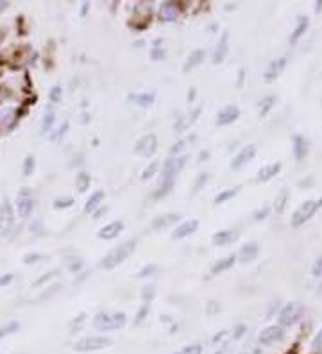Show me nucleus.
Masks as SVG:
<instances>
[{
    "label": "nucleus",
    "instance_id": "f257e3e1",
    "mask_svg": "<svg viewBox=\"0 0 322 354\" xmlns=\"http://www.w3.org/2000/svg\"><path fill=\"white\" fill-rule=\"evenodd\" d=\"M186 159H188V154H183V156H176V158H168L167 161L163 163V168H161V179H159V186L152 197L154 199H159V197H165L168 192L172 190L174 183H176V177L186 165Z\"/></svg>",
    "mask_w": 322,
    "mask_h": 354
},
{
    "label": "nucleus",
    "instance_id": "f03ea898",
    "mask_svg": "<svg viewBox=\"0 0 322 354\" xmlns=\"http://www.w3.org/2000/svg\"><path fill=\"white\" fill-rule=\"evenodd\" d=\"M134 249H136V240H127V242H124L122 245L113 249L111 252H107L106 256H104V260L100 261V267H102L104 270L115 269V267L124 263V261L133 254Z\"/></svg>",
    "mask_w": 322,
    "mask_h": 354
},
{
    "label": "nucleus",
    "instance_id": "7ed1b4c3",
    "mask_svg": "<svg viewBox=\"0 0 322 354\" xmlns=\"http://www.w3.org/2000/svg\"><path fill=\"white\" fill-rule=\"evenodd\" d=\"M127 322L124 312H100L93 317V328L99 331H116Z\"/></svg>",
    "mask_w": 322,
    "mask_h": 354
},
{
    "label": "nucleus",
    "instance_id": "20e7f679",
    "mask_svg": "<svg viewBox=\"0 0 322 354\" xmlns=\"http://www.w3.org/2000/svg\"><path fill=\"white\" fill-rule=\"evenodd\" d=\"M321 208H322V197L321 199H310V201H306L305 204H301L299 208L296 209V213L292 215V220H290L292 227H301L303 224L312 220L314 215L317 213Z\"/></svg>",
    "mask_w": 322,
    "mask_h": 354
},
{
    "label": "nucleus",
    "instance_id": "39448f33",
    "mask_svg": "<svg viewBox=\"0 0 322 354\" xmlns=\"http://www.w3.org/2000/svg\"><path fill=\"white\" fill-rule=\"evenodd\" d=\"M113 344V340L109 337L104 335H93V337H84L79 342L73 344V351L75 353H93V351L106 349Z\"/></svg>",
    "mask_w": 322,
    "mask_h": 354
},
{
    "label": "nucleus",
    "instance_id": "423d86ee",
    "mask_svg": "<svg viewBox=\"0 0 322 354\" xmlns=\"http://www.w3.org/2000/svg\"><path fill=\"white\" fill-rule=\"evenodd\" d=\"M305 315V308L301 303H288L287 306L281 308L278 317V322L281 328H290V326L297 324L301 317Z\"/></svg>",
    "mask_w": 322,
    "mask_h": 354
},
{
    "label": "nucleus",
    "instance_id": "0eeeda50",
    "mask_svg": "<svg viewBox=\"0 0 322 354\" xmlns=\"http://www.w3.org/2000/svg\"><path fill=\"white\" fill-rule=\"evenodd\" d=\"M16 209L21 218H27L32 213V209H34V199L30 195L29 188H21L20 190V193H18L16 197Z\"/></svg>",
    "mask_w": 322,
    "mask_h": 354
},
{
    "label": "nucleus",
    "instance_id": "6e6552de",
    "mask_svg": "<svg viewBox=\"0 0 322 354\" xmlns=\"http://www.w3.org/2000/svg\"><path fill=\"white\" fill-rule=\"evenodd\" d=\"M285 337V331L281 326H269L267 329H263L262 333L258 335V342L262 344V346H272L276 342L283 340Z\"/></svg>",
    "mask_w": 322,
    "mask_h": 354
},
{
    "label": "nucleus",
    "instance_id": "1a4fd4ad",
    "mask_svg": "<svg viewBox=\"0 0 322 354\" xmlns=\"http://www.w3.org/2000/svg\"><path fill=\"white\" fill-rule=\"evenodd\" d=\"M240 116V107L235 106V104H229V106L222 107L219 113H217V120H215V124L217 125H229L233 122H236Z\"/></svg>",
    "mask_w": 322,
    "mask_h": 354
},
{
    "label": "nucleus",
    "instance_id": "9d476101",
    "mask_svg": "<svg viewBox=\"0 0 322 354\" xmlns=\"http://www.w3.org/2000/svg\"><path fill=\"white\" fill-rule=\"evenodd\" d=\"M156 150H158V138L154 134H145L136 143V152L145 156V158H152Z\"/></svg>",
    "mask_w": 322,
    "mask_h": 354
},
{
    "label": "nucleus",
    "instance_id": "9b49d317",
    "mask_svg": "<svg viewBox=\"0 0 322 354\" xmlns=\"http://www.w3.org/2000/svg\"><path fill=\"white\" fill-rule=\"evenodd\" d=\"M292 152H294V158H296L297 163L305 161L306 156L310 152V141L308 138L301 136V134H296L292 138Z\"/></svg>",
    "mask_w": 322,
    "mask_h": 354
},
{
    "label": "nucleus",
    "instance_id": "f8f14e48",
    "mask_svg": "<svg viewBox=\"0 0 322 354\" xmlns=\"http://www.w3.org/2000/svg\"><path fill=\"white\" fill-rule=\"evenodd\" d=\"M256 156V145H247L236 154L235 159L231 161V168L233 170H240L242 167H245L247 163H251Z\"/></svg>",
    "mask_w": 322,
    "mask_h": 354
},
{
    "label": "nucleus",
    "instance_id": "ddd939ff",
    "mask_svg": "<svg viewBox=\"0 0 322 354\" xmlns=\"http://www.w3.org/2000/svg\"><path fill=\"white\" fill-rule=\"evenodd\" d=\"M14 222V215H13V208L9 204V201L5 199L4 204L0 206V235H5L9 233L11 226Z\"/></svg>",
    "mask_w": 322,
    "mask_h": 354
},
{
    "label": "nucleus",
    "instance_id": "4468645a",
    "mask_svg": "<svg viewBox=\"0 0 322 354\" xmlns=\"http://www.w3.org/2000/svg\"><path fill=\"white\" fill-rule=\"evenodd\" d=\"M287 61H288V57L287 56H281V57H278V59H274L272 61L269 66H267V70H265V81L267 82H272V81H276L281 73H283V70H285V66H287Z\"/></svg>",
    "mask_w": 322,
    "mask_h": 354
},
{
    "label": "nucleus",
    "instance_id": "2eb2a0df",
    "mask_svg": "<svg viewBox=\"0 0 322 354\" xmlns=\"http://www.w3.org/2000/svg\"><path fill=\"white\" fill-rule=\"evenodd\" d=\"M122 231H124V222H122V220H115V222H109L104 227H100L97 236H99L100 240H115Z\"/></svg>",
    "mask_w": 322,
    "mask_h": 354
},
{
    "label": "nucleus",
    "instance_id": "dca6fc26",
    "mask_svg": "<svg viewBox=\"0 0 322 354\" xmlns=\"http://www.w3.org/2000/svg\"><path fill=\"white\" fill-rule=\"evenodd\" d=\"M229 52V32L228 30H224L222 36L219 38V43H217V47H215V52H213V63L219 64L226 59Z\"/></svg>",
    "mask_w": 322,
    "mask_h": 354
},
{
    "label": "nucleus",
    "instance_id": "f3484780",
    "mask_svg": "<svg viewBox=\"0 0 322 354\" xmlns=\"http://www.w3.org/2000/svg\"><path fill=\"white\" fill-rule=\"evenodd\" d=\"M197 227H199V220H195V218H192V220H186V222L179 224V226L176 227V231L172 233V238H174V240L186 238V236L193 235V233L197 231Z\"/></svg>",
    "mask_w": 322,
    "mask_h": 354
},
{
    "label": "nucleus",
    "instance_id": "a211bd4d",
    "mask_svg": "<svg viewBox=\"0 0 322 354\" xmlns=\"http://www.w3.org/2000/svg\"><path fill=\"white\" fill-rule=\"evenodd\" d=\"M308 27H310V18L308 16H299L297 18L296 27H294V30L290 32V38H288L290 39V45H296V43L306 34Z\"/></svg>",
    "mask_w": 322,
    "mask_h": 354
},
{
    "label": "nucleus",
    "instance_id": "6ab92c4d",
    "mask_svg": "<svg viewBox=\"0 0 322 354\" xmlns=\"http://www.w3.org/2000/svg\"><path fill=\"white\" fill-rule=\"evenodd\" d=\"M236 238H238V231L224 229V231H219V233H215L211 240H213V245H217V247H224V245L233 243Z\"/></svg>",
    "mask_w": 322,
    "mask_h": 354
},
{
    "label": "nucleus",
    "instance_id": "aec40b11",
    "mask_svg": "<svg viewBox=\"0 0 322 354\" xmlns=\"http://www.w3.org/2000/svg\"><path fill=\"white\" fill-rule=\"evenodd\" d=\"M258 252H260V247H258V243L251 242V243H245L242 245V249L238 251V260L242 263H249V261H254L258 258Z\"/></svg>",
    "mask_w": 322,
    "mask_h": 354
},
{
    "label": "nucleus",
    "instance_id": "412c9836",
    "mask_svg": "<svg viewBox=\"0 0 322 354\" xmlns=\"http://www.w3.org/2000/svg\"><path fill=\"white\" fill-rule=\"evenodd\" d=\"M279 172H281V163H271V165H265L263 168H260L256 179L260 183H267V181L274 179Z\"/></svg>",
    "mask_w": 322,
    "mask_h": 354
},
{
    "label": "nucleus",
    "instance_id": "4be33fe9",
    "mask_svg": "<svg viewBox=\"0 0 322 354\" xmlns=\"http://www.w3.org/2000/svg\"><path fill=\"white\" fill-rule=\"evenodd\" d=\"M129 100L140 107H150L154 104L156 95L154 91H149V93L147 91H143V93H129Z\"/></svg>",
    "mask_w": 322,
    "mask_h": 354
},
{
    "label": "nucleus",
    "instance_id": "5701e85b",
    "mask_svg": "<svg viewBox=\"0 0 322 354\" xmlns=\"http://www.w3.org/2000/svg\"><path fill=\"white\" fill-rule=\"evenodd\" d=\"M177 16H179V11H177L174 2H165L159 7V20L161 21H176Z\"/></svg>",
    "mask_w": 322,
    "mask_h": 354
},
{
    "label": "nucleus",
    "instance_id": "b1692460",
    "mask_svg": "<svg viewBox=\"0 0 322 354\" xmlns=\"http://www.w3.org/2000/svg\"><path fill=\"white\" fill-rule=\"evenodd\" d=\"M104 197H106V193H104L102 190H97V192L91 193L90 199H88V201H86V204H84V211H86V213H95V211H97V209L102 206Z\"/></svg>",
    "mask_w": 322,
    "mask_h": 354
},
{
    "label": "nucleus",
    "instance_id": "393cba45",
    "mask_svg": "<svg viewBox=\"0 0 322 354\" xmlns=\"http://www.w3.org/2000/svg\"><path fill=\"white\" fill-rule=\"evenodd\" d=\"M179 220V215L177 213H167V215H161V217H156L152 220V229L159 231V229H165V227H170Z\"/></svg>",
    "mask_w": 322,
    "mask_h": 354
},
{
    "label": "nucleus",
    "instance_id": "a878e982",
    "mask_svg": "<svg viewBox=\"0 0 322 354\" xmlns=\"http://www.w3.org/2000/svg\"><path fill=\"white\" fill-rule=\"evenodd\" d=\"M235 263H236V256L235 254H229V256L219 260L213 267H211V274H213V276H219V274H222V272H226V270L231 269Z\"/></svg>",
    "mask_w": 322,
    "mask_h": 354
},
{
    "label": "nucleus",
    "instance_id": "bb28decb",
    "mask_svg": "<svg viewBox=\"0 0 322 354\" xmlns=\"http://www.w3.org/2000/svg\"><path fill=\"white\" fill-rule=\"evenodd\" d=\"M204 57H206V50H202V48H197V50H193L192 54H190L188 61L185 63V66H183V70L185 72H190L192 68H195V66H199V64L204 61Z\"/></svg>",
    "mask_w": 322,
    "mask_h": 354
},
{
    "label": "nucleus",
    "instance_id": "cd10ccee",
    "mask_svg": "<svg viewBox=\"0 0 322 354\" xmlns=\"http://www.w3.org/2000/svg\"><path fill=\"white\" fill-rule=\"evenodd\" d=\"M276 100H278L276 95H267V97H263L262 100H260V116L269 115V111L276 106Z\"/></svg>",
    "mask_w": 322,
    "mask_h": 354
},
{
    "label": "nucleus",
    "instance_id": "c85d7f7f",
    "mask_svg": "<svg viewBox=\"0 0 322 354\" xmlns=\"http://www.w3.org/2000/svg\"><path fill=\"white\" fill-rule=\"evenodd\" d=\"M240 192V188L235 186V188H226V190H222L220 193H217V197H215V204H224V202H228L229 199H233V197L236 195V193Z\"/></svg>",
    "mask_w": 322,
    "mask_h": 354
},
{
    "label": "nucleus",
    "instance_id": "c756f323",
    "mask_svg": "<svg viewBox=\"0 0 322 354\" xmlns=\"http://www.w3.org/2000/svg\"><path fill=\"white\" fill-rule=\"evenodd\" d=\"M90 184H91L90 174H86V172H79V174L75 175V186H77L79 192H86V190L90 188Z\"/></svg>",
    "mask_w": 322,
    "mask_h": 354
},
{
    "label": "nucleus",
    "instance_id": "7c9ffc66",
    "mask_svg": "<svg viewBox=\"0 0 322 354\" xmlns=\"http://www.w3.org/2000/svg\"><path fill=\"white\" fill-rule=\"evenodd\" d=\"M208 181H210V174H208V172H201V174L195 177V183H193V188H192V195H197L202 188L206 186Z\"/></svg>",
    "mask_w": 322,
    "mask_h": 354
},
{
    "label": "nucleus",
    "instance_id": "2f4dec72",
    "mask_svg": "<svg viewBox=\"0 0 322 354\" xmlns=\"http://www.w3.org/2000/svg\"><path fill=\"white\" fill-rule=\"evenodd\" d=\"M288 199H290V195H288V192L287 190H281V193H279L278 197H276V202H274V209H276V213L278 215H281L285 211V208H287V202H288Z\"/></svg>",
    "mask_w": 322,
    "mask_h": 354
},
{
    "label": "nucleus",
    "instance_id": "473e14b6",
    "mask_svg": "<svg viewBox=\"0 0 322 354\" xmlns=\"http://www.w3.org/2000/svg\"><path fill=\"white\" fill-rule=\"evenodd\" d=\"M18 329H20V322H9V324L2 326V328H0V340L9 337V335L16 333Z\"/></svg>",
    "mask_w": 322,
    "mask_h": 354
},
{
    "label": "nucleus",
    "instance_id": "72a5a7b5",
    "mask_svg": "<svg viewBox=\"0 0 322 354\" xmlns=\"http://www.w3.org/2000/svg\"><path fill=\"white\" fill-rule=\"evenodd\" d=\"M54 120H56V115H54V111H47V113H45V116H43V120H41V131L43 132L50 131L52 125H54Z\"/></svg>",
    "mask_w": 322,
    "mask_h": 354
},
{
    "label": "nucleus",
    "instance_id": "f704fd0d",
    "mask_svg": "<svg viewBox=\"0 0 322 354\" xmlns=\"http://www.w3.org/2000/svg\"><path fill=\"white\" fill-rule=\"evenodd\" d=\"M156 272H158V265H156V263H149V265H145L143 269H140V272L136 274V278H140V279L149 278V276H154Z\"/></svg>",
    "mask_w": 322,
    "mask_h": 354
},
{
    "label": "nucleus",
    "instance_id": "c9c22d12",
    "mask_svg": "<svg viewBox=\"0 0 322 354\" xmlns=\"http://www.w3.org/2000/svg\"><path fill=\"white\" fill-rule=\"evenodd\" d=\"M158 168H159V161H150L149 167H145V170H143L142 179L147 181V179H150V177H154V175L158 174Z\"/></svg>",
    "mask_w": 322,
    "mask_h": 354
},
{
    "label": "nucleus",
    "instance_id": "e433bc0d",
    "mask_svg": "<svg viewBox=\"0 0 322 354\" xmlns=\"http://www.w3.org/2000/svg\"><path fill=\"white\" fill-rule=\"evenodd\" d=\"M149 312H150V306L149 304H142V306H140V310H138V313H136V319H134V324L136 326H140L143 322V320L147 319V315H149Z\"/></svg>",
    "mask_w": 322,
    "mask_h": 354
},
{
    "label": "nucleus",
    "instance_id": "4c0bfd02",
    "mask_svg": "<svg viewBox=\"0 0 322 354\" xmlns=\"http://www.w3.org/2000/svg\"><path fill=\"white\" fill-rule=\"evenodd\" d=\"M34 167H36L34 158H32V156H27L25 161H23V175H25V177H29V175L34 172Z\"/></svg>",
    "mask_w": 322,
    "mask_h": 354
},
{
    "label": "nucleus",
    "instance_id": "58836bf2",
    "mask_svg": "<svg viewBox=\"0 0 322 354\" xmlns=\"http://www.w3.org/2000/svg\"><path fill=\"white\" fill-rule=\"evenodd\" d=\"M269 213H271V208H269V206H263V208L256 209V211L253 213V220H256V222L265 220V218L269 217Z\"/></svg>",
    "mask_w": 322,
    "mask_h": 354
},
{
    "label": "nucleus",
    "instance_id": "ea45409f",
    "mask_svg": "<svg viewBox=\"0 0 322 354\" xmlns=\"http://www.w3.org/2000/svg\"><path fill=\"white\" fill-rule=\"evenodd\" d=\"M73 199L72 197H63V199H56L54 201V208L56 209H64V208H70V206H73Z\"/></svg>",
    "mask_w": 322,
    "mask_h": 354
},
{
    "label": "nucleus",
    "instance_id": "a19ab883",
    "mask_svg": "<svg viewBox=\"0 0 322 354\" xmlns=\"http://www.w3.org/2000/svg\"><path fill=\"white\" fill-rule=\"evenodd\" d=\"M154 297H156V288L154 286H143L142 288V299L143 301L149 304Z\"/></svg>",
    "mask_w": 322,
    "mask_h": 354
},
{
    "label": "nucleus",
    "instance_id": "79ce46f5",
    "mask_svg": "<svg viewBox=\"0 0 322 354\" xmlns=\"http://www.w3.org/2000/svg\"><path fill=\"white\" fill-rule=\"evenodd\" d=\"M165 56H167V52H165V48H161V47H154L152 50H150V59L152 61H163Z\"/></svg>",
    "mask_w": 322,
    "mask_h": 354
},
{
    "label": "nucleus",
    "instance_id": "37998d69",
    "mask_svg": "<svg viewBox=\"0 0 322 354\" xmlns=\"http://www.w3.org/2000/svg\"><path fill=\"white\" fill-rule=\"evenodd\" d=\"M176 354H202V346H199V344L186 346L185 349H181L179 353H176Z\"/></svg>",
    "mask_w": 322,
    "mask_h": 354
},
{
    "label": "nucleus",
    "instance_id": "c03bdc74",
    "mask_svg": "<svg viewBox=\"0 0 322 354\" xmlns=\"http://www.w3.org/2000/svg\"><path fill=\"white\" fill-rule=\"evenodd\" d=\"M61 97H63V90H61L59 86H54L48 93V98H50V102H59Z\"/></svg>",
    "mask_w": 322,
    "mask_h": 354
},
{
    "label": "nucleus",
    "instance_id": "a18cd8bd",
    "mask_svg": "<svg viewBox=\"0 0 322 354\" xmlns=\"http://www.w3.org/2000/svg\"><path fill=\"white\" fill-rule=\"evenodd\" d=\"M188 141H190V140H179V141H177V143H174V147H172V149H170L172 158H176L177 154H179L181 150L185 149V147H186V143H188Z\"/></svg>",
    "mask_w": 322,
    "mask_h": 354
},
{
    "label": "nucleus",
    "instance_id": "49530a36",
    "mask_svg": "<svg viewBox=\"0 0 322 354\" xmlns=\"http://www.w3.org/2000/svg\"><path fill=\"white\" fill-rule=\"evenodd\" d=\"M312 349L314 351L322 349V329H319V333L315 335V338L312 340Z\"/></svg>",
    "mask_w": 322,
    "mask_h": 354
},
{
    "label": "nucleus",
    "instance_id": "de8ad7c7",
    "mask_svg": "<svg viewBox=\"0 0 322 354\" xmlns=\"http://www.w3.org/2000/svg\"><path fill=\"white\" fill-rule=\"evenodd\" d=\"M68 125H70L68 122H63V125H61V127L57 129V132L54 134V136H52V140H59L61 136H64V132L68 131Z\"/></svg>",
    "mask_w": 322,
    "mask_h": 354
},
{
    "label": "nucleus",
    "instance_id": "09e8293b",
    "mask_svg": "<svg viewBox=\"0 0 322 354\" xmlns=\"http://www.w3.org/2000/svg\"><path fill=\"white\" fill-rule=\"evenodd\" d=\"M315 278H322V258H319V261L314 265V272H312Z\"/></svg>",
    "mask_w": 322,
    "mask_h": 354
},
{
    "label": "nucleus",
    "instance_id": "8fccbe9b",
    "mask_svg": "<svg viewBox=\"0 0 322 354\" xmlns=\"http://www.w3.org/2000/svg\"><path fill=\"white\" fill-rule=\"evenodd\" d=\"M245 331H247V326H244V324H238L235 328V333H233V338H240L242 335L245 333Z\"/></svg>",
    "mask_w": 322,
    "mask_h": 354
},
{
    "label": "nucleus",
    "instance_id": "3c124183",
    "mask_svg": "<svg viewBox=\"0 0 322 354\" xmlns=\"http://www.w3.org/2000/svg\"><path fill=\"white\" fill-rule=\"evenodd\" d=\"M11 281H13V274H5V276H0V288H2V286H7Z\"/></svg>",
    "mask_w": 322,
    "mask_h": 354
},
{
    "label": "nucleus",
    "instance_id": "603ef678",
    "mask_svg": "<svg viewBox=\"0 0 322 354\" xmlns=\"http://www.w3.org/2000/svg\"><path fill=\"white\" fill-rule=\"evenodd\" d=\"M224 337H228V331H220V333L215 335L213 340H211V342H213V346H217V344H220V342L224 340Z\"/></svg>",
    "mask_w": 322,
    "mask_h": 354
},
{
    "label": "nucleus",
    "instance_id": "864d4df0",
    "mask_svg": "<svg viewBox=\"0 0 322 354\" xmlns=\"http://www.w3.org/2000/svg\"><path fill=\"white\" fill-rule=\"evenodd\" d=\"M82 267V260H77V261H72V263L68 265L70 272H77L79 269Z\"/></svg>",
    "mask_w": 322,
    "mask_h": 354
},
{
    "label": "nucleus",
    "instance_id": "5fc2aeb1",
    "mask_svg": "<svg viewBox=\"0 0 322 354\" xmlns=\"http://www.w3.org/2000/svg\"><path fill=\"white\" fill-rule=\"evenodd\" d=\"M38 258H41V254H38V252H34V254H27L25 256V263H32V261H38Z\"/></svg>",
    "mask_w": 322,
    "mask_h": 354
},
{
    "label": "nucleus",
    "instance_id": "6e6d98bb",
    "mask_svg": "<svg viewBox=\"0 0 322 354\" xmlns=\"http://www.w3.org/2000/svg\"><path fill=\"white\" fill-rule=\"evenodd\" d=\"M106 211H107V208H106V206H100V208L97 209V211H95V213H93V218H95V220H97V218H100V217H102V215L106 213Z\"/></svg>",
    "mask_w": 322,
    "mask_h": 354
},
{
    "label": "nucleus",
    "instance_id": "4d7b16f0",
    "mask_svg": "<svg viewBox=\"0 0 322 354\" xmlns=\"http://www.w3.org/2000/svg\"><path fill=\"white\" fill-rule=\"evenodd\" d=\"M244 77H245V70L240 68V70H238V82H236V86H238V88L244 84Z\"/></svg>",
    "mask_w": 322,
    "mask_h": 354
},
{
    "label": "nucleus",
    "instance_id": "13d9d810",
    "mask_svg": "<svg viewBox=\"0 0 322 354\" xmlns=\"http://www.w3.org/2000/svg\"><path fill=\"white\" fill-rule=\"evenodd\" d=\"M88 9H90V2H84V4H82V7H81V16H86Z\"/></svg>",
    "mask_w": 322,
    "mask_h": 354
},
{
    "label": "nucleus",
    "instance_id": "bf43d9fd",
    "mask_svg": "<svg viewBox=\"0 0 322 354\" xmlns=\"http://www.w3.org/2000/svg\"><path fill=\"white\" fill-rule=\"evenodd\" d=\"M195 93H197V90H195V88H192V90L188 91V102H193V98H195Z\"/></svg>",
    "mask_w": 322,
    "mask_h": 354
},
{
    "label": "nucleus",
    "instance_id": "052dcab7",
    "mask_svg": "<svg viewBox=\"0 0 322 354\" xmlns=\"http://www.w3.org/2000/svg\"><path fill=\"white\" fill-rule=\"evenodd\" d=\"M208 156H210V152H208V150H204V152H201V156H199V158H201V159H199V161H206Z\"/></svg>",
    "mask_w": 322,
    "mask_h": 354
},
{
    "label": "nucleus",
    "instance_id": "680f3d73",
    "mask_svg": "<svg viewBox=\"0 0 322 354\" xmlns=\"http://www.w3.org/2000/svg\"><path fill=\"white\" fill-rule=\"evenodd\" d=\"M322 11V2H317V4H315V13H321Z\"/></svg>",
    "mask_w": 322,
    "mask_h": 354
},
{
    "label": "nucleus",
    "instance_id": "e2e57ef3",
    "mask_svg": "<svg viewBox=\"0 0 322 354\" xmlns=\"http://www.w3.org/2000/svg\"><path fill=\"white\" fill-rule=\"evenodd\" d=\"M314 179H306V181H299V186H306V184H310Z\"/></svg>",
    "mask_w": 322,
    "mask_h": 354
},
{
    "label": "nucleus",
    "instance_id": "0e129e2a",
    "mask_svg": "<svg viewBox=\"0 0 322 354\" xmlns=\"http://www.w3.org/2000/svg\"><path fill=\"white\" fill-rule=\"evenodd\" d=\"M7 7V4H4V2H0V9H5Z\"/></svg>",
    "mask_w": 322,
    "mask_h": 354
},
{
    "label": "nucleus",
    "instance_id": "69168bd1",
    "mask_svg": "<svg viewBox=\"0 0 322 354\" xmlns=\"http://www.w3.org/2000/svg\"><path fill=\"white\" fill-rule=\"evenodd\" d=\"M244 354H245V353H244Z\"/></svg>",
    "mask_w": 322,
    "mask_h": 354
}]
</instances>
